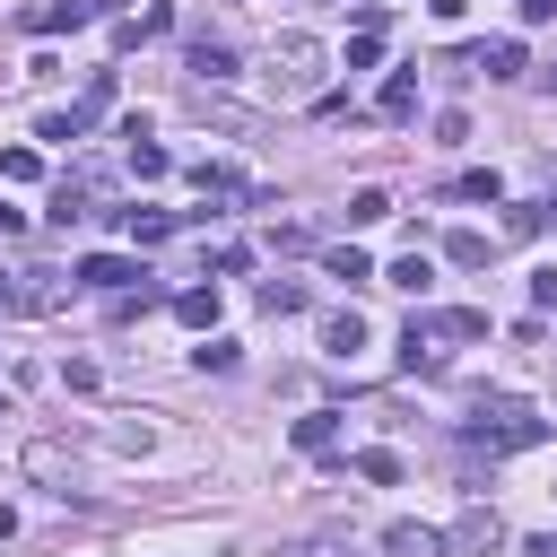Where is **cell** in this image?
I'll return each instance as SVG.
<instances>
[{
  "label": "cell",
  "instance_id": "obj_33",
  "mask_svg": "<svg viewBox=\"0 0 557 557\" xmlns=\"http://www.w3.org/2000/svg\"><path fill=\"white\" fill-rule=\"evenodd\" d=\"M548 87H557V70H548Z\"/></svg>",
  "mask_w": 557,
  "mask_h": 557
},
{
  "label": "cell",
  "instance_id": "obj_11",
  "mask_svg": "<svg viewBox=\"0 0 557 557\" xmlns=\"http://www.w3.org/2000/svg\"><path fill=\"white\" fill-rule=\"evenodd\" d=\"M122 226H131V244L148 252V244H165V235H174L183 218H174V209H122Z\"/></svg>",
  "mask_w": 557,
  "mask_h": 557
},
{
  "label": "cell",
  "instance_id": "obj_14",
  "mask_svg": "<svg viewBox=\"0 0 557 557\" xmlns=\"http://www.w3.org/2000/svg\"><path fill=\"white\" fill-rule=\"evenodd\" d=\"M296 453H339V418H331V409L296 418Z\"/></svg>",
  "mask_w": 557,
  "mask_h": 557
},
{
  "label": "cell",
  "instance_id": "obj_13",
  "mask_svg": "<svg viewBox=\"0 0 557 557\" xmlns=\"http://www.w3.org/2000/svg\"><path fill=\"white\" fill-rule=\"evenodd\" d=\"M479 70H487V78H522V35H496V44H479Z\"/></svg>",
  "mask_w": 557,
  "mask_h": 557
},
{
  "label": "cell",
  "instance_id": "obj_27",
  "mask_svg": "<svg viewBox=\"0 0 557 557\" xmlns=\"http://www.w3.org/2000/svg\"><path fill=\"white\" fill-rule=\"evenodd\" d=\"M270 557H348V548H339V540H278Z\"/></svg>",
  "mask_w": 557,
  "mask_h": 557
},
{
  "label": "cell",
  "instance_id": "obj_12",
  "mask_svg": "<svg viewBox=\"0 0 557 557\" xmlns=\"http://www.w3.org/2000/svg\"><path fill=\"white\" fill-rule=\"evenodd\" d=\"M26 479H44V487L70 496V453H61V444H26Z\"/></svg>",
  "mask_w": 557,
  "mask_h": 557
},
{
  "label": "cell",
  "instance_id": "obj_24",
  "mask_svg": "<svg viewBox=\"0 0 557 557\" xmlns=\"http://www.w3.org/2000/svg\"><path fill=\"white\" fill-rule=\"evenodd\" d=\"M191 366H200V374H235V339H200Z\"/></svg>",
  "mask_w": 557,
  "mask_h": 557
},
{
  "label": "cell",
  "instance_id": "obj_17",
  "mask_svg": "<svg viewBox=\"0 0 557 557\" xmlns=\"http://www.w3.org/2000/svg\"><path fill=\"white\" fill-rule=\"evenodd\" d=\"M131 174H139V183H157V174H174V157H165V148L139 131V139H131Z\"/></svg>",
  "mask_w": 557,
  "mask_h": 557
},
{
  "label": "cell",
  "instance_id": "obj_16",
  "mask_svg": "<svg viewBox=\"0 0 557 557\" xmlns=\"http://www.w3.org/2000/svg\"><path fill=\"white\" fill-rule=\"evenodd\" d=\"M383 278H392V287H409V296H426V287H435V261H426V252H400Z\"/></svg>",
  "mask_w": 557,
  "mask_h": 557
},
{
  "label": "cell",
  "instance_id": "obj_15",
  "mask_svg": "<svg viewBox=\"0 0 557 557\" xmlns=\"http://www.w3.org/2000/svg\"><path fill=\"white\" fill-rule=\"evenodd\" d=\"M322 270H331V278H348V287H366V278H374V261H366L357 244H331V252H322Z\"/></svg>",
  "mask_w": 557,
  "mask_h": 557
},
{
  "label": "cell",
  "instance_id": "obj_5",
  "mask_svg": "<svg viewBox=\"0 0 557 557\" xmlns=\"http://www.w3.org/2000/svg\"><path fill=\"white\" fill-rule=\"evenodd\" d=\"M374 113H383L392 131H400V122H418V70H392V78H383V96H374Z\"/></svg>",
  "mask_w": 557,
  "mask_h": 557
},
{
  "label": "cell",
  "instance_id": "obj_32",
  "mask_svg": "<svg viewBox=\"0 0 557 557\" xmlns=\"http://www.w3.org/2000/svg\"><path fill=\"white\" fill-rule=\"evenodd\" d=\"M348 9H366V0H348Z\"/></svg>",
  "mask_w": 557,
  "mask_h": 557
},
{
  "label": "cell",
  "instance_id": "obj_30",
  "mask_svg": "<svg viewBox=\"0 0 557 557\" xmlns=\"http://www.w3.org/2000/svg\"><path fill=\"white\" fill-rule=\"evenodd\" d=\"M522 557H557V531H540V540H522Z\"/></svg>",
  "mask_w": 557,
  "mask_h": 557
},
{
  "label": "cell",
  "instance_id": "obj_4",
  "mask_svg": "<svg viewBox=\"0 0 557 557\" xmlns=\"http://www.w3.org/2000/svg\"><path fill=\"white\" fill-rule=\"evenodd\" d=\"M496 548H505V522L487 505H461V522L444 531V557H496Z\"/></svg>",
  "mask_w": 557,
  "mask_h": 557
},
{
  "label": "cell",
  "instance_id": "obj_9",
  "mask_svg": "<svg viewBox=\"0 0 557 557\" xmlns=\"http://www.w3.org/2000/svg\"><path fill=\"white\" fill-rule=\"evenodd\" d=\"M400 366H409V374H444V348H435V322H409V331H400Z\"/></svg>",
  "mask_w": 557,
  "mask_h": 557
},
{
  "label": "cell",
  "instance_id": "obj_31",
  "mask_svg": "<svg viewBox=\"0 0 557 557\" xmlns=\"http://www.w3.org/2000/svg\"><path fill=\"white\" fill-rule=\"evenodd\" d=\"M540 209H548V218H557V183H548V200H540Z\"/></svg>",
  "mask_w": 557,
  "mask_h": 557
},
{
  "label": "cell",
  "instance_id": "obj_19",
  "mask_svg": "<svg viewBox=\"0 0 557 557\" xmlns=\"http://www.w3.org/2000/svg\"><path fill=\"white\" fill-rule=\"evenodd\" d=\"M435 339H487V313L453 305V313H435Z\"/></svg>",
  "mask_w": 557,
  "mask_h": 557
},
{
  "label": "cell",
  "instance_id": "obj_2",
  "mask_svg": "<svg viewBox=\"0 0 557 557\" xmlns=\"http://www.w3.org/2000/svg\"><path fill=\"white\" fill-rule=\"evenodd\" d=\"M461 435H470L479 453H531V444L548 435V418H540V409H522V400H479Z\"/></svg>",
  "mask_w": 557,
  "mask_h": 557
},
{
  "label": "cell",
  "instance_id": "obj_3",
  "mask_svg": "<svg viewBox=\"0 0 557 557\" xmlns=\"http://www.w3.org/2000/svg\"><path fill=\"white\" fill-rule=\"evenodd\" d=\"M70 278L78 270H17V278H0V305L9 313H61L70 305Z\"/></svg>",
  "mask_w": 557,
  "mask_h": 557
},
{
  "label": "cell",
  "instance_id": "obj_26",
  "mask_svg": "<svg viewBox=\"0 0 557 557\" xmlns=\"http://www.w3.org/2000/svg\"><path fill=\"white\" fill-rule=\"evenodd\" d=\"M374 52H383V26H357L348 35V70H374Z\"/></svg>",
  "mask_w": 557,
  "mask_h": 557
},
{
  "label": "cell",
  "instance_id": "obj_20",
  "mask_svg": "<svg viewBox=\"0 0 557 557\" xmlns=\"http://www.w3.org/2000/svg\"><path fill=\"white\" fill-rule=\"evenodd\" d=\"M444 261H453V270H479V261H487V235H470V226L444 235Z\"/></svg>",
  "mask_w": 557,
  "mask_h": 557
},
{
  "label": "cell",
  "instance_id": "obj_21",
  "mask_svg": "<svg viewBox=\"0 0 557 557\" xmlns=\"http://www.w3.org/2000/svg\"><path fill=\"white\" fill-rule=\"evenodd\" d=\"M261 313H305V287L296 278H261Z\"/></svg>",
  "mask_w": 557,
  "mask_h": 557
},
{
  "label": "cell",
  "instance_id": "obj_22",
  "mask_svg": "<svg viewBox=\"0 0 557 557\" xmlns=\"http://www.w3.org/2000/svg\"><path fill=\"white\" fill-rule=\"evenodd\" d=\"M35 174H44L35 148H0V183H35Z\"/></svg>",
  "mask_w": 557,
  "mask_h": 557
},
{
  "label": "cell",
  "instance_id": "obj_28",
  "mask_svg": "<svg viewBox=\"0 0 557 557\" xmlns=\"http://www.w3.org/2000/svg\"><path fill=\"white\" fill-rule=\"evenodd\" d=\"M461 9H470V0H426V17H435V26H453Z\"/></svg>",
  "mask_w": 557,
  "mask_h": 557
},
{
  "label": "cell",
  "instance_id": "obj_6",
  "mask_svg": "<svg viewBox=\"0 0 557 557\" xmlns=\"http://www.w3.org/2000/svg\"><path fill=\"white\" fill-rule=\"evenodd\" d=\"M191 78H209V87L235 78V44L226 35H191Z\"/></svg>",
  "mask_w": 557,
  "mask_h": 557
},
{
  "label": "cell",
  "instance_id": "obj_23",
  "mask_svg": "<svg viewBox=\"0 0 557 557\" xmlns=\"http://www.w3.org/2000/svg\"><path fill=\"white\" fill-rule=\"evenodd\" d=\"M374 218H392V191H374V183H366V191L348 200V226H374Z\"/></svg>",
  "mask_w": 557,
  "mask_h": 557
},
{
  "label": "cell",
  "instance_id": "obj_7",
  "mask_svg": "<svg viewBox=\"0 0 557 557\" xmlns=\"http://www.w3.org/2000/svg\"><path fill=\"white\" fill-rule=\"evenodd\" d=\"M78 278H87V287H104V296H122V287L139 278V261H122V252H87V261H78Z\"/></svg>",
  "mask_w": 557,
  "mask_h": 557
},
{
  "label": "cell",
  "instance_id": "obj_8",
  "mask_svg": "<svg viewBox=\"0 0 557 557\" xmlns=\"http://www.w3.org/2000/svg\"><path fill=\"white\" fill-rule=\"evenodd\" d=\"M357 348H366V313L348 305V313H331V322H322V357H339V366H348Z\"/></svg>",
  "mask_w": 557,
  "mask_h": 557
},
{
  "label": "cell",
  "instance_id": "obj_10",
  "mask_svg": "<svg viewBox=\"0 0 557 557\" xmlns=\"http://www.w3.org/2000/svg\"><path fill=\"white\" fill-rule=\"evenodd\" d=\"M383 557H444V531H426V522H392V531H383Z\"/></svg>",
  "mask_w": 557,
  "mask_h": 557
},
{
  "label": "cell",
  "instance_id": "obj_25",
  "mask_svg": "<svg viewBox=\"0 0 557 557\" xmlns=\"http://www.w3.org/2000/svg\"><path fill=\"white\" fill-rule=\"evenodd\" d=\"M357 479H374V487H392V479H400V453H383V444H374V453H357Z\"/></svg>",
  "mask_w": 557,
  "mask_h": 557
},
{
  "label": "cell",
  "instance_id": "obj_29",
  "mask_svg": "<svg viewBox=\"0 0 557 557\" xmlns=\"http://www.w3.org/2000/svg\"><path fill=\"white\" fill-rule=\"evenodd\" d=\"M522 17H531V26H548V17H557V0H522Z\"/></svg>",
  "mask_w": 557,
  "mask_h": 557
},
{
  "label": "cell",
  "instance_id": "obj_18",
  "mask_svg": "<svg viewBox=\"0 0 557 557\" xmlns=\"http://www.w3.org/2000/svg\"><path fill=\"white\" fill-rule=\"evenodd\" d=\"M174 313H183L191 331H209V322H218V287H183V296H174Z\"/></svg>",
  "mask_w": 557,
  "mask_h": 557
},
{
  "label": "cell",
  "instance_id": "obj_1",
  "mask_svg": "<svg viewBox=\"0 0 557 557\" xmlns=\"http://www.w3.org/2000/svg\"><path fill=\"white\" fill-rule=\"evenodd\" d=\"M322 70H331L322 35H296V26H287V35L270 44V87H278L287 104H313V96H322Z\"/></svg>",
  "mask_w": 557,
  "mask_h": 557
}]
</instances>
